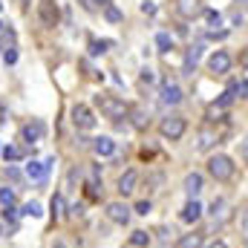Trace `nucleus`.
I'll return each mask as SVG.
<instances>
[{"instance_id":"nucleus-32","label":"nucleus","mask_w":248,"mask_h":248,"mask_svg":"<svg viewBox=\"0 0 248 248\" xmlns=\"http://www.w3.org/2000/svg\"><path fill=\"white\" fill-rule=\"evenodd\" d=\"M205 17H208L211 26H219V23H222V15H219L217 9H205Z\"/></svg>"},{"instance_id":"nucleus-30","label":"nucleus","mask_w":248,"mask_h":248,"mask_svg":"<svg viewBox=\"0 0 248 248\" xmlns=\"http://www.w3.org/2000/svg\"><path fill=\"white\" fill-rule=\"evenodd\" d=\"M0 202H3L6 208H12V205H15V190H12V187H0Z\"/></svg>"},{"instance_id":"nucleus-15","label":"nucleus","mask_w":248,"mask_h":248,"mask_svg":"<svg viewBox=\"0 0 248 248\" xmlns=\"http://www.w3.org/2000/svg\"><path fill=\"white\" fill-rule=\"evenodd\" d=\"M93 150H95V156H113L116 153V141L110 136H98V139H93Z\"/></svg>"},{"instance_id":"nucleus-21","label":"nucleus","mask_w":248,"mask_h":248,"mask_svg":"<svg viewBox=\"0 0 248 248\" xmlns=\"http://www.w3.org/2000/svg\"><path fill=\"white\" fill-rule=\"evenodd\" d=\"M179 248H202V234H185L182 240H179Z\"/></svg>"},{"instance_id":"nucleus-8","label":"nucleus","mask_w":248,"mask_h":248,"mask_svg":"<svg viewBox=\"0 0 248 248\" xmlns=\"http://www.w3.org/2000/svg\"><path fill=\"white\" fill-rule=\"evenodd\" d=\"M208 69H211L214 75H225V72L231 69V55H228L225 49H217V52L208 58Z\"/></svg>"},{"instance_id":"nucleus-12","label":"nucleus","mask_w":248,"mask_h":248,"mask_svg":"<svg viewBox=\"0 0 248 248\" xmlns=\"http://www.w3.org/2000/svg\"><path fill=\"white\" fill-rule=\"evenodd\" d=\"M44 133H46V127H44V122H29L23 124V130H20V136H23V141H41L44 139Z\"/></svg>"},{"instance_id":"nucleus-48","label":"nucleus","mask_w":248,"mask_h":248,"mask_svg":"<svg viewBox=\"0 0 248 248\" xmlns=\"http://www.w3.org/2000/svg\"><path fill=\"white\" fill-rule=\"evenodd\" d=\"M0 9H3V3H0Z\"/></svg>"},{"instance_id":"nucleus-41","label":"nucleus","mask_w":248,"mask_h":248,"mask_svg":"<svg viewBox=\"0 0 248 248\" xmlns=\"http://www.w3.org/2000/svg\"><path fill=\"white\" fill-rule=\"evenodd\" d=\"M243 162H246V165H248V139H246V141H243Z\"/></svg>"},{"instance_id":"nucleus-38","label":"nucleus","mask_w":248,"mask_h":248,"mask_svg":"<svg viewBox=\"0 0 248 248\" xmlns=\"http://www.w3.org/2000/svg\"><path fill=\"white\" fill-rule=\"evenodd\" d=\"M141 81H147V84H150V81H153V69H147V66H144V69H141Z\"/></svg>"},{"instance_id":"nucleus-23","label":"nucleus","mask_w":248,"mask_h":248,"mask_svg":"<svg viewBox=\"0 0 248 248\" xmlns=\"http://www.w3.org/2000/svg\"><path fill=\"white\" fill-rule=\"evenodd\" d=\"M6 162H20L23 159V150L20 147H15V144H9V147H3V153H0Z\"/></svg>"},{"instance_id":"nucleus-25","label":"nucleus","mask_w":248,"mask_h":248,"mask_svg":"<svg viewBox=\"0 0 248 248\" xmlns=\"http://www.w3.org/2000/svg\"><path fill=\"white\" fill-rule=\"evenodd\" d=\"M23 214H26V217H32V219H38V217H44V208H41V202H35V199H32V202H26V205H23Z\"/></svg>"},{"instance_id":"nucleus-20","label":"nucleus","mask_w":248,"mask_h":248,"mask_svg":"<svg viewBox=\"0 0 248 248\" xmlns=\"http://www.w3.org/2000/svg\"><path fill=\"white\" fill-rule=\"evenodd\" d=\"M130 246L147 248L150 246V234H147V231H133V234H130Z\"/></svg>"},{"instance_id":"nucleus-37","label":"nucleus","mask_w":248,"mask_h":248,"mask_svg":"<svg viewBox=\"0 0 248 248\" xmlns=\"http://www.w3.org/2000/svg\"><path fill=\"white\" fill-rule=\"evenodd\" d=\"M202 248H228V243L225 240H211V243H205Z\"/></svg>"},{"instance_id":"nucleus-28","label":"nucleus","mask_w":248,"mask_h":248,"mask_svg":"<svg viewBox=\"0 0 248 248\" xmlns=\"http://www.w3.org/2000/svg\"><path fill=\"white\" fill-rule=\"evenodd\" d=\"M234 98H237V95H234L231 90H225V93L219 95V101H217V107H222V110H228V107L234 104Z\"/></svg>"},{"instance_id":"nucleus-36","label":"nucleus","mask_w":248,"mask_h":248,"mask_svg":"<svg viewBox=\"0 0 248 248\" xmlns=\"http://www.w3.org/2000/svg\"><path fill=\"white\" fill-rule=\"evenodd\" d=\"M141 12H144V15H156V3H153V0H144V3H141Z\"/></svg>"},{"instance_id":"nucleus-11","label":"nucleus","mask_w":248,"mask_h":248,"mask_svg":"<svg viewBox=\"0 0 248 248\" xmlns=\"http://www.w3.org/2000/svg\"><path fill=\"white\" fill-rule=\"evenodd\" d=\"M179 101H182V87H179V84H173V81H165V87H162V104L176 107Z\"/></svg>"},{"instance_id":"nucleus-7","label":"nucleus","mask_w":248,"mask_h":248,"mask_svg":"<svg viewBox=\"0 0 248 248\" xmlns=\"http://www.w3.org/2000/svg\"><path fill=\"white\" fill-rule=\"evenodd\" d=\"M176 12H179L185 20H193V17L205 15V3H202V0H176Z\"/></svg>"},{"instance_id":"nucleus-19","label":"nucleus","mask_w":248,"mask_h":248,"mask_svg":"<svg viewBox=\"0 0 248 248\" xmlns=\"http://www.w3.org/2000/svg\"><path fill=\"white\" fill-rule=\"evenodd\" d=\"M49 211H52V219H61L63 217V211H66V199H63V193H55V196H52Z\"/></svg>"},{"instance_id":"nucleus-27","label":"nucleus","mask_w":248,"mask_h":248,"mask_svg":"<svg viewBox=\"0 0 248 248\" xmlns=\"http://www.w3.org/2000/svg\"><path fill=\"white\" fill-rule=\"evenodd\" d=\"M228 90H231L237 98H248V81H237V84H231Z\"/></svg>"},{"instance_id":"nucleus-10","label":"nucleus","mask_w":248,"mask_h":248,"mask_svg":"<svg viewBox=\"0 0 248 248\" xmlns=\"http://www.w3.org/2000/svg\"><path fill=\"white\" fill-rule=\"evenodd\" d=\"M52 165H55L52 159H49V162H29V165H26V176H29L32 182H44Z\"/></svg>"},{"instance_id":"nucleus-4","label":"nucleus","mask_w":248,"mask_h":248,"mask_svg":"<svg viewBox=\"0 0 248 248\" xmlns=\"http://www.w3.org/2000/svg\"><path fill=\"white\" fill-rule=\"evenodd\" d=\"M69 116H72V124H75L78 130H93V127H95V116H93V110H90L87 104H75Z\"/></svg>"},{"instance_id":"nucleus-9","label":"nucleus","mask_w":248,"mask_h":248,"mask_svg":"<svg viewBox=\"0 0 248 248\" xmlns=\"http://www.w3.org/2000/svg\"><path fill=\"white\" fill-rule=\"evenodd\" d=\"M107 217H110V222H116V225H127V222H130V208H127L124 202H110V205H107Z\"/></svg>"},{"instance_id":"nucleus-29","label":"nucleus","mask_w":248,"mask_h":248,"mask_svg":"<svg viewBox=\"0 0 248 248\" xmlns=\"http://www.w3.org/2000/svg\"><path fill=\"white\" fill-rule=\"evenodd\" d=\"M205 116H208V122H222V116H225V110H222V107H217V104H211Z\"/></svg>"},{"instance_id":"nucleus-17","label":"nucleus","mask_w":248,"mask_h":248,"mask_svg":"<svg viewBox=\"0 0 248 248\" xmlns=\"http://www.w3.org/2000/svg\"><path fill=\"white\" fill-rule=\"evenodd\" d=\"M202 185H205L202 173H187L185 176V193L190 196V199H196V196L202 193Z\"/></svg>"},{"instance_id":"nucleus-40","label":"nucleus","mask_w":248,"mask_h":248,"mask_svg":"<svg viewBox=\"0 0 248 248\" xmlns=\"http://www.w3.org/2000/svg\"><path fill=\"white\" fill-rule=\"evenodd\" d=\"M156 234H159V240H162V243H168V234H170V231H168V228H159Z\"/></svg>"},{"instance_id":"nucleus-34","label":"nucleus","mask_w":248,"mask_h":248,"mask_svg":"<svg viewBox=\"0 0 248 248\" xmlns=\"http://www.w3.org/2000/svg\"><path fill=\"white\" fill-rule=\"evenodd\" d=\"M162 179H165L162 173H153V176L147 179V190H150V193H153V190H159V185H162Z\"/></svg>"},{"instance_id":"nucleus-6","label":"nucleus","mask_w":248,"mask_h":248,"mask_svg":"<svg viewBox=\"0 0 248 248\" xmlns=\"http://www.w3.org/2000/svg\"><path fill=\"white\" fill-rule=\"evenodd\" d=\"M217 141H219V133H217L211 124H205V127L199 130V139H196V150H199V153H208L211 147H217Z\"/></svg>"},{"instance_id":"nucleus-3","label":"nucleus","mask_w":248,"mask_h":248,"mask_svg":"<svg viewBox=\"0 0 248 248\" xmlns=\"http://www.w3.org/2000/svg\"><path fill=\"white\" fill-rule=\"evenodd\" d=\"M185 130H187V122L182 116H165V119L159 122L162 139H170V141H179V139L185 136Z\"/></svg>"},{"instance_id":"nucleus-13","label":"nucleus","mask_w":248,"mask_h":248,"mask_svg":"<svg viewBox=\"0 0 248 248\" xmlns=\"http://www.w3.org/2000/svg\"><path fill=\"white\" fill-rule=\"evenodd\" d=\"M136 187H139V173L136 170H124L122 176H119V193L122 196H130Z\"/></svg>"},{"instance_id":"nucleus-18","label":"nucleus","mask_w":248,"mask_h":248,"mask_svg":"<svg viewBox=\"0 0 248 248\" xmlns=\"http://www.w3.org/2000/svg\"><path fill=\"white\" fill-rule=\"evenodd\" d=\"M130 124L136 127V130H147V113L141 110V107H130Z\"/></svg>"},{"instance_id":"nucleus-35","label":"nucleus","mask_w":248,"mask_h":248,"mask_svg":"<svg viewBox=\"0 0 248 248\" xmlns=\"http://www.w3.org/2000/svg\"><path fill=\"white\" fill-rule=\"evenodd\" d=\"M208 38H211V41H225V38H228V32H225V29H219V32H217V29H211V32H208Z\"/></svg>"},{"instance_id":"nucleus-39","label":"nucleus","mask_w":248,"mask_h":248,"mask_svg":"<svg viewBox=\"0 0 248 248\" xmlns=\"http://www.w3.org/2000/svg\"><path fill=\"white\" fill-rule=\"evenodd\" d=\"M81 6H84L87 12H95V0H81Z\"/></svg>"},{"instance_id":"nucleus-31","label":"nucleus","mask_w":248,"mask_h":248,"mask_svg":"<svg viewBox=\"0 0 248 248\" xmlns=\"http://www.w3.org/2000/svg\"><path fill=\"white\" fill-rule=\"evenodd\" d=\"M3 63H6V66H15V63H17V49H15V46H9V49L3 52Z\"/></svg>"},{"instance_id":"nucleus-44","label":"nucleus","mask_w":248,"mask_h":248,"mask_svg":"<svg viewBox=\"0 0 248 248\" xmlns=\"http://www.w3.org/2000/svg\"><path fill=\"white\" fill-rule=\"evenodd\" d=\"M20 3H23V9H26V6H29V3H32V0H20Z\"/></svg>"},{"instance_id":"nucleus-45","label":"nucleus","mask_w":248,"mask_h":248,"mask_svg":"<svg viewBox=\"0 0 248 248\" xmlns=\"http://www.w3.org/2000/svg\"><path fill=\"white\" fill-rule=\"evenodd\" d=\"M52 248H63V243H55V246H52Z\"/></svg>"},{"instance_id":"nucleus-43","label":"nucleus","mask_w":248,"mask_h":248,"mask_svg":"<svg viewBox=\"0 0 248 248\" xmlns=\"http://www.w3.org/2000/svg\"><path fill=\"white\" fill-rule=\"evenodd\" d=\"M246 237H248V211H246Z\"/></svg>"},{"instance_id":"nucleus-14","label":"nucleus","mask_w":248,"mask_h":248,"mask_svg":"<svg viewBox=\"0 0 248 248\" xmlns=\"http://www.w3.org/2000/svg\"><path fill=\"white\" fill-rule=\"evenodd\" d=\"M182 222H187V225H193V222H199L202 219V205L196 202V199H187V205L182 208Z\"/></svg>"},{"instance_id":"nucleus-22","label":"nucleus","mask_w":248,"mask_h":248,"mask_svg":"<svg viewBox=\"0 0 248 248\" xmlns=\"http://www.w3.org/2000/svg\"><path fill=\"white\" fill-rule=\"evenodd\" d=\"M110 46H113V41H95V38H93V41H90V55H104Z\"/></svg>"},{"instance_id":"nucleus-26","label":"nucleus","mask_w":248,"mask_h":248,"mask_svg":"<svg viewBox=\"0 0 248 248\" xmlns=\"http://www.w3.org/2000/svg\"><path fill=\"white\" fill-rule=\"evenodd\" d=\"M156 46H159L162 52H168V49H173V38H170L168 32H159V35H156Z\"/></svg>"},{"instance_id":"nucleus-5","label":"nucleus","mask_w":248,"mask_h":248,"mask_svg":"<svg viewBox=\"0 0 248 248\" xmlns=\"http://www.w3.org/2000/svg\"><path fill=\"white\" fill-rule=\"evenodd\" d=\"M38 17H41L44 26L52 29V26H58V17H61V15H58V6H55L52 0H41V6H38Z\"/></svg>"},{"instance_id":"nucleus-24","label":"nucleus","mask_w":248,"mask_h":248,"mask_svg":"<svg viewBox=\"0 0 248 248\" xmlns=\"http://www.w3.org/2000/svg\"><path fill=\"white\" fill-rule=\"evenodd\" d=\"M104 17H107V20H110V23H122V20H124L122 9H119V6H116V3H110V6H107V9H104Z\"/></svg>"},{"instance_id":"nucleus-46","label":"nucleus","mask_w":248,"mask_h":248,"mask_svg":"<svg viewBox=\"0 0 248 248\" xmlns=\"http://www.w3.org/2000/svg\"><path fill=\"white\" fill-rule=\"evenodd\" d=\"M0 29H3V23H0Z\"/></svg>"},{"instance_id":"nucleus-33","label":"nucleus","mask_w":248,"mask_h":248,"mask_svg":"<svg viewBox=\"0 0 248 248\" xmlns=\"http://www.w3.org/2000/svg\"><path fill=\"white\" fill-rule=\"evenodd\" d=\"M153 211V205H150V199H141V202H136V214H141V217H147Z\"/></svg>"},{"instance_id":"nucleus-1","label":"nucleus","mask_w":248,"mask_h":248,"mask_svg":"<svg viewBox=\"0 0 248 248\" xmlns=\"http://www.w3.org/2000/svg\"><path fill=\"white\" fill-rule=\"evenodd\" d=\"M95 107H98L101 116L110 119V122H122V119H127V113H130V104H127L124 98L107 95V93H98V95H95Z\"/></svg>"},{"instance_id":"nucleus-2","label":"nucleus","mask_w":248,"mask_h":248,"mask_svg":"<svg viewBox=\"0 0 248 248\" xmlns=\"http://www.w3.org/2000/svg\"><path fill=\"white\" fill-rule=\"evenodd\" d=\"M234 162H231V156H225V153H217V156H211L208 159V173L217 179V182H231L234 179Z\"/></svg>"},{"instance_id":"nucleus-42","label":"nucleus","mask_w":248,"mask_h":248,"mask_svg":"<svg viewBox=\"0 0 248 248\" xmlns=\"http://www.w3.org/2000/svg\"><path fill=\"white\" fill-rule=\"evenodd\" d=\"M95 3H101V6H104V9H107V6H110V3H113V0H95Z\"/></svg>"},{"instance_id":"nucleus-47","label":"nucleus","mask_w":248,"mask_h":248,"mask_svg":"<svg viewBox=\"0 0 248 248\" xmlns=\"http://www.w3.org/2000/svg\"><path fill=\"white\" fill-rule=\"evenodd\" d=\"M0 153H3V147H0Z\"/></svg>"},{"instance_id":"nucleus-16","label":"nucleus","mask_w":248,"mask_h":248,"mask_svg":"<svg viewBox=\"0 0 248 248\" xmlns=\"http://www.w3.org/2000/svg\"><path fill=\"white\" fill-rule=\"evenodd\" d=\"M202 58V46L196 44V46H190L185 52V63H182V75H193V69H196V63Z\"/></svg>"}]
</instances>
